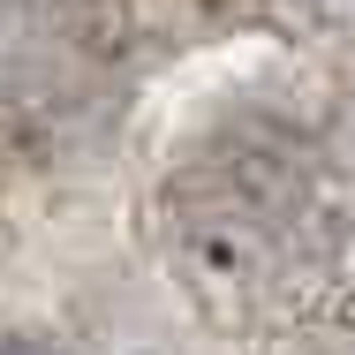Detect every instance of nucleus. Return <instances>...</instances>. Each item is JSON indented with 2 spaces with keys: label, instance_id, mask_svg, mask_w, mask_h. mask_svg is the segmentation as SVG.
Returning <instances> with one entry per match:
<instances>
[{
  "label": "nucleus",
  "instance_id": "1",
  "mask_svg": "<svg viewBox=\"0 0 355 355\" xmlns=\"http://www.w3.org/2000/svg\"><path fill=\"white\" fill-rule=\"evenodd\" d=\"M0 355H61V348H46V340H0Z\"/></svg>",
  "mask_w": 355,
  "mask_h": 355
}]
</instances>
